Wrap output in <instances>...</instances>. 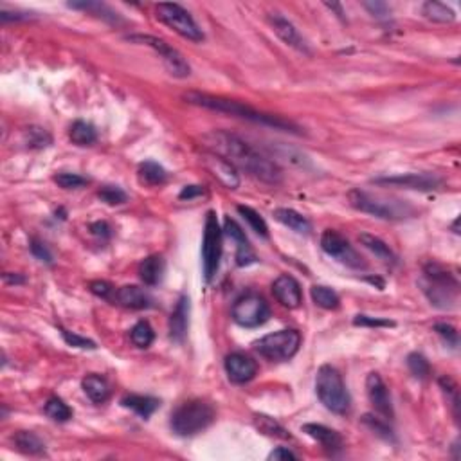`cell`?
Returning a JSON list of instances; mask_svg holds the SVG:
<instances>
[{
  "instance_id": "6da1fadb",
  "label": "cell",
  "mask_w": 461,
  "mask_h": 461,
  "mask_svg": "<svg viewBox=\"0 0 461 461\" xmlns=\"http://www.w3.org/2000/svg\"><path fill=\"white\" fill-rule=\"evenodd\" d=\"M202 143L207 152L224 157L234 168H242L254 179L267 184H279L283 180V173L279 166L274 161L261 155L249 143L240 139L238 135L229 134L225 130H213L202 135Z\"/></svg>"
},
{
  "instance_id": "7a4b0ae2",
  "label": "cell",
  "mask_w": 461,
  "mask_h": 461,
  "mask_svg": "<svg viewBox=\"0 0 461 461\" xmlns=\"http://www.w3.org/2000/svg\"><path fill=\"white\" fill-rule=\"evenodd\" d=\"M184 99H186L189 105H195V107L207 108V110H216V112L229 114V116L234 117H242V119L258 123V125L274 126V128H279V130H287V132L297 130L296 125H292L290 121H285L281 117L269 116V114L258 112V110H254L252 107H247V105L240 103V101H234V99L202 94V92H188V94H184Z\"/></svg>"
},
{
  "instance_id": "3957f363",
  "label": "cell",
  "mask_w": 461,
  "mask_h": 461,
  "mask_svg": "<svg viewBox=\"0 0 461 461\" xmlns=\"http://www.w3.org/2000/svg\"><path fill=\"white\" fill-rule=\"evenodd\" d=\"M348 200L351 207L360 213L376 216L382 220H406L411 218L417 211L406 200H399L384 195H373V193L363 191V189H351L348 193Z\"/></svg>"
},
{
  "instance_id": "277c9868",
  "label": "cell",
  "mask_w": 461,
  "mask_h": 461,
  "mask_svg": "<svg viewBox=\"0 0 461 461\" xmlns=\"http://www.w3.org/2000/svg\"><path fill=\"white\" fill-rule=\"evenodd\" d=\"M215 409L206 400H189L175 409L171 415L170 426L175 435L195 436L213 424Z\"/></svg>"
},
{
  "instance_id": "5b68a950",
  "label": "cell",
  "mask_w": 461,
  "mask_h": 461,
  "mask_svg": "<svg viewBox=\"0 0 461 461\" xmlns=\"http://www.w3.org/2000/svg\"><path fill=\"white\" fill-rule=\"evenodd\" d=\"M315 393L328 411L336 415H346L351 406V399L346 390L340 373L333 366H321L315 376Z\"/></svg>"
},
{
  "instance_id": "8992f818",
  "label": "cell",
  "mask_w": 461,
  "mask_h": 461,
  "mask_svg": "<svg viewBox=\"0 0 461 461\" xmlns=\"http://www.w3.org/2000/svg\"><path fill=\"white\" fill-rule=\"evenodd\" d=\"M424 274L426 276L421 279V287L430 303L440 308H451L458 296V281L453 274L436 263L426 265Z\"/></svg>"
},
{
  "instance_id": "52a82bcc",
  "label": "cell",
  "mask_w": 461,
  "mask_h": 461,
  "mask_svg": "<svg viewBox=\"0 0 461 461\" xmlns=\"http://www.w3.org/2000/svg\"><path fill=\"white\" fill-rule=\"evenodd\" d=\"M301 336L296 330H279L261 337L254 342V349L270 363H283L297 354Z\"/></svg>"
},
{
  "instance_id": "ba28073f",
  "label": "cell",
  "mask_w": 461,
  "mask_h": 461,
  "mask_svg": "<svg viewBox=\"0 0 461 461\" xmlns=\"http://www.w3.org/2000/svg\"><path fill=\"white\" fill-rule=\"evenodd\" d=\"M220 258H222V229L215 211H209L206 216L204 240H202V263H204V278L213 281L218 272Z\"/></svg>"
},
{
  "instance_id": "9c48e42d",
  "label": "cell",
  "mask_w": 461,
  "mask_h": 461,
  "mask_svg": "<svg viewBox=\"0 0 461 461\" xmlns=\"http://www.w3.org/2000/svg\"><path fill=\"white\" fill-rule=\"evenodd\" d=\"M155 13L157 18H159L162 24H166V26L173 29V31L182 36V38H188V40L191 42L204 40L202 29L197 26V22L193 20L191 15H189L182 6L171 4V2H162V4H157Z\"/></svg>"
},
{
  "instance_id": "30bf717a",
  "label": "cell",
  "mask_w": 461,
  "mask_h": 461,
  "mask_svg": "<svg viewBox=\"0 0 461 461\" xmlns=\"http://www.w3.org/2000/svg\"><path fill=\"white\" fill-rule=\"evenodd\" d=\"M128 40L134 42V44H143L152 47V49L161 56L164 67L168 69V72H170L171 76L188 78L189 74H191V69H189L188 62L184 60L182 54H180L177 49H173L170 44H166L164 40H161V38L150 35H132L128 36Z\"/></svg>"
},
{
  "instance_id": "8fae6325",
  "label": "cell",
  "mask_w": 461,
  "mask_h": 461,
  "mask_svg": "<svg viewBox=\"0 0 461 461\" xmlns=\"http://www.w3.org/2000/svg\"><path fill=\"white\" fill-rule=\"evenodd\" d=\"M231 313H233L234 322L240 327L258 328L269 321L270 308L263 297L256 296V294H245L234 301Z\"/></svg>"
},
{
  "instance_id": "7c38bea8",
  "label": "cell",
  "mask_w": 461,
  "mask_h": 461,
  "mask_svg": "<svg viewBox=\"0 0 461 461\" xmlns=\"http://www.w3.org/2000/svg\"><path fill=\"white\" fill-rule=\"evenodd\" d=\"M321 249L327 252L330 258L337 260L339 263L346 265L349 269H366V261L357 251L354 249V245L346 240L345 236L333 229H327L324 233L321 234Z\"/></svg>"
},
{
  "instance_id": "4fadbf2b",
  "label": "cell",
  "mask_w": 461,
  "mask_h": 461,
  "mask_svg": "<svg viewBox=\"0 0 461 461\" xmlns=\"http://www.w3.org/2000/svg\"><path fill=\"white\" fill-rule=\"evenodd\" d=\"M373 184L376 186H391V188H406V189H418V191H433L438 189L444 180L430 173H406V175H393V177H379L373 179Z\"/></svg>"
},
{
  "instance_id": "5bb4252c",
  "label": "cell",
  "mask_w": 461,
  "mask_h": 461,
  "mask_svg": "<svg viewBox=\"0 0 461 461\" xmlns=\"http://www.w3.org/2000/svg\"><path fill=\"white\" fill-rule=\"evenodd\" d=\"M366 391H367V399L372 402V406L375 408V411L381 415L385 420H393L394 411H393V403H391L390 390L388 385L384 384L382 376L379 373H369L366 379Z\"/></svg>"
},
{
  "instance_id": "9a60e30c",
  "label": "cell",
  "mask_w": 461,
  "mask_h": 461,
  "mask_svg": "<svg viewBox=\"0 0 461 461\" xmlns=\"http://www.w3.org/2000/svg\"><path fill=\"white\" fill-rule=\"evenodd\" d=\"M225 372H227L229 381L233 384H245V382L254 379L258 366L249 355L234 351V354L225 357Z\"/></svg>"
},
{
  "instance_id": "2e32d148",
  "label": "cell",
  "mask_w": 461,
  "mask_h": 461,
  "mask_svg": "<svg viewBox=\"0 0 461 461\" xmlns=\"http://www.w3.org/2000/svg\"><path fill=\"white\" fill-rule=\"evenodd\" d=\"M272 294L274 297L281 303L285 308H299L301 301H303V294H301L299 283L296 279L288 276V274H281L279 278L274 279L272 283Z\"/></svg>"
},
{
  "instance_id": "e0dca14e",
  "label": "cell",
  "mask_w": 461,
  "mask_h": 461,
  "mask_svg": "<svg viewBox=\"0 0 461 461\" xmlns=\"http://www.w3.org/2000/svg\"><path fill=\"white\" fill-rule=\"evenodd\" d=\"M269 22L270 26H272L274 33L279 36V40L285 42L287 45H290V47H294V49L299 51V53L310 54V49L308 45H306L305 38L299 35V31L294 27V24L288 22L287 18L281 17L279 13H270Z\"/></svg>"
},
{
  "instance_id": "ac0fdd59",
  "label": "cell",
  "mask_w": 461,
  "mask_h": 461,
  "mask_svg": "<svg viewBox=\"0 0 461 461\" xmlns=\"http://www.w3.org/2000/svg\"><path fill=\"white\" fill-rule=\"evenodd\" d=\"M204 162H206L207 170L213 173V177H216L227 189H236L240 186V177H238L236 168L229 161H225L224 157L216 155L213 152H206Z\"/></svg>"
},
{
  "instance_id": "d6986e66",
  "label": "cell",
  "mask_w": 461,
  "mask_h": 461,
  "mask_svg": "<svg viewBox=\"0 0 461 461\" xmlns=\"http://www.w3.org/2000/svg\"><path fill=\"white\" fill-rule=\"evenodd\" d=\"M224 231L225 234L233 240L234 245H236V263L240 265V267H247V265L256 263V254L254 251H252L249 240H247L245 233H243L242 227H240L234 220L229 218V216L224 222Z\"/></svg>"
},
{
  "instance_id": "ffe728a7",
  "label": "cell",
  "mask_w": 461,
  "mask_h": 461,
  "mask_svg": "<svg viewBox=\"0 0 461 461\" xmlns=\"http://www.w3.org/2000/svg\"><path fill=\"white\" fill-rule=\"evenodd\" d=\"M303 433L313 438L318 444L322 445L324 451L328 453L336 454L342 449V436L337 433V430L330 429L327 426H321V424H305L303 426Z\"/></svg>"
},
{
  "instance_id": "44dd1931",
  "label": "cell",
  "mask_w": 461,
  "mask_h": 461,
  "mask_svg": "<svg viewBox=\"0 0 461 461\" xmlns=\"http://www.w3.org/2000/svg\"><path fill=\"white\" fill-rule=\"evenodd\" d=\"M189 297L188 296H180V299L177 301V306H175L173 313L170 318V337L177 342H182L186 333H188L189 327Z\"/></svg>"
},
{
  "instance_id": "7402d4cb",
  "label": "cell",
  "mask_w": 461,
  "mask_h": 461,
  "mask_svg": "<svg viewBox=\"0 0 461 461\" xmlns=\"http://www.w3.org/2000/svg\"><path fill=\"white\" fill-rule=\"evenodd\" d=\"M116 301L130 310H143L152 306V297L148 296V292L137 285H126V287L117 288Z\"/></svg>"
},
{
  "instance_id": "603a6c76",
  "label": "cell",
  "mask_w": 461,
  "mask_h": 461,
  "mask_svg": "<svg viewBox=\"0 0 461 461\" xmlns=\"http://www.w3.org/2000/svg\"><path fill=\"white\" fill-rule=\"evenodd\" d=\"M164 270H166V263L162 260V256H148L146 260L141 261L139 265V278L143 279L146 285L150 287H155L159 283L162 281L164 278Z\"/></svg>"
},
{
  "instance_id": "cb8c5ba5",
  "label": "cell",
  "mask_w": 461,
  "mask_h": 461,
  "mask_svg": "<svg viewBox=\"0 0 461 461\" xmlns=\"http://www.w3.org/2000/svg\"><path fill=\"white\" fill-rule=\"evenodd\" d=\"M272 216L278 220L279 224H283L285 227L292 229L299 234H308L312 231V225H310L308 220L305 216L297 213L294 209H288V207H279V209H274Z\"/></svg>"
},
{
  "instance_id": "d4e9b609",
  "label": "cell",
  "mask_w": 461,
  "mask_h": 461,
  "mask_svg": "<svg viewBox=\"0 0 461 461\" xmlns=\"http://www.w3.org/2000/svg\"><path fill=\"white\" fill-rule=\"evenodd\" d=\"M121 403L125 408L137 412L144 420H148L153 412L159 409V406H161V402L157 399H153V397H143V394H128V397H125V399L121 400Z\"/></svg>"
},
{
  "instance_id": "484cf974",
  "label": "cell",
  "mask_w": 461,
  "mask_h": 461,
  "mask_svg": "<svg viewBox=\"0 0 461 461\" xmlns=\"http://www.w3.org/2000/svg\"><path fill=\"white\" fill-rule=\"evenodd\" d=\"M358 240H360V243L366 247L367 251L373 252V254H375L376 258L382 261V263H385V265L397 263V256H394V252L391 251L390 245H388L385 242H382L379 236H373V234L363 233L360 236H358Z\"/></svg>"
},
{
  "instance_id": "4316f807",
  "label": "cell",
  "mask_w": 461,
  "mask_h": 461,
  "mask_svg": "<svg viewBox=\"0 0 461 461\" xmlns=\"http://www.w3.org/2000/svg\"><path fill=\"white\" fill-rule=\"evenodd\" d=\"M81 385H83L87 397L94 403L107 402L108 397H110V388H108L107 381L98 375H87Z\"/></svg>"
},
{
  "instance_id": "83f0119b",
  "label": "cell",
  "mask_w": 461,
  "mask_h": 461,
  "mask_svg": "<svg viewBox=\"0 0 461 461\" xmlns=\"http://www.w3.org/2000/svg\"><path fill=\"white\" fill-rule=\"evenodd\" d=\"M13 444L20 453L29 454V456H38L45 453V444L31 430H18L13 436Z\"/></svg>"
},
{
  "instance_id": "f1b7e54d",
  "label": "cell",
  "mask_w": 461,
  "mask_h": 461,
  "mask_svg": "<svg viewBox=\"0 0 461 461\" xmlns=\"http://www.w3.org/2000/svg\"><path fill=\"white\" fill-rule=\"evenodd\" d=\"M254 427L260 433L267 436H272V438H279V440H290V433H288L285 427L276 421L274 418L267 417V415H254Z\"/></svg>"
},
{
  "instance_id": "f546056e",
  "label": "cell",
  "mask_w": 461,
  "mask_h": 461,
  "mask_svg": "<svg viewBox=\"0 0 461 461\" xmlns=\"http://www.w3.org/2000/svg\"><path fill=\"white\" fill-rule=\"evenodd\" d=\"M421 11H424L426 18H429L433 22L451 24L456 20V13H454L453 9L449 8L447 4L435 2V0H429V2H426V4L421 6Z\"/></svg>"
},
{
  "instance_id": "4dcf8cb0",
  "label": "cell",
  "mask_w": 461,
  "mask_h": 461,
  "mask_svg": "<svg viewBox=\"0 0 461 461\" xmlns=\"http://www.w3.org/2000/svg\"><path fill=\"white\" fill-rule=\"evenodd\" d=\"M71 141L78 146H90L98 141V132H96L94 125H90L87 121H76L71 126Z\"/></svg>"
},
{
  "instance_id": "1f68e13d",
  "label": "cell",
  "mask_w": 461,
  "mask_h": 461,
  "mask_svg": "<svg viewBox=\"0 0 461 461\" xmlns=\"http://www.w3.org/2000/svg\"><path fill=\"white\" fill-rule=\"evenodd\" d=\"M69 8L87 11V13L96 15V17L103 18V20H107V22H110V24L121 22L119 15H117L116 11H112V9L108 8V6L101 4V2H71V4H69Z\"/></svg>"
},
{
  "instance_id": "d6a6232c",
  "label": "cell",
  "mask_w": 461,
  "mask_h": 461,
  "mask_svg": "<svg viewBox=\"0 0 461 461\" xmlns=\"http://www.w3.org/2000/svg\"><path fill=\"white\" fill-rule=\"evenodd\" d=\"M137 173H139L141 182L148 184V186H159V184H164L166 179H168V173H166L164 168L153 161L143 162Z\"/></svg>"
},
{
  "instance_id": "836d02e7",
  "label": "cell",
  "mask_w": 461,
  "mask_h": 461,
  "mask_svg": "<svg viewBox=\"0 0 461 461\" xmlns=\"http://www.w3.org/2000/svg\"><path fill=\"white\" fill-rule=\"evenodd\" d=\"M310 294H312L313 303H315L318 306H321V308H324V310L339 308L340 299L336 292L331 290V288L322 287V285H313L312 290H310Z\"/></svg>"
},
{
  "instance_id": "e575fe53",
  "label": "cell",
  "mask_w": 461,
  "mask_h": 461,
  "mask_svg": "<svg viewBox=\"0 0 461 461\" xmlns=\"http://www.w3.org/2000/svg\"><path fill=\"white\" fill-rule=\"evenodd\" d=\"M45 415L51 418V420L54 421H60V424H63V421H69L72 418V409L69 408L67 403L63 402L62 399H58V397H53V399L47 400V403H45Z\"/></svg>"
},
{
  "instance_id": "d590c367",
  "label": "cell",
  "mask_w": 461,
  "mask_h": 461,
  "mask_svg": "<svg viewBox=\"0 0 461 461\" xmlns=\"http://www.w3.org/2000/svg\"><path fill=\"white\" fill-rule=\"evenodd\" d=\"M236 209L247 224L251 225V229L256 234H260L261 238H269V227H267L265 220L260 216V213H256V211L249 206H238Z\"/></svg>"
},
{
  "instance_id": "8d00e7d4",
  "label": "cell",
  "mask_w": 461,
  "mask_h": 461,
  "mask_svg": "<svg viewBox=\"0 0 461 461\" xmlns=\"http://www.w3.org/2000/svg\"><path fill=\"white\" fill-rule=\"evenodd\" d=\"M130 339L137 348H148L153 342V339H155V333H153V328L150 327V322L139 321L132 328Z\"/></svg>"
},
{
  "instance_id": "74e56055",
  "label": "cell",
  "mask_w": 461,
  "mask_h": 461,
  "mask_svg": "<svg viewBox=\"0 0 461 461\" xmlns=\"http://www.w3.org/2000/svg\"><path fill=\"white\" fill-rule=\"evenodd\" d=\"M363 421H364V426H367L372 430H375L376 436H381V438L388 440V442H390V440L393 442L394 440L393 430H391L390 424L385 421V418L373 417V415H364Z\"/></svg>"
},
{
  "instance_id": "f35d334b",
  "label": "cell",
  "mask_w": 461,
  "mask_h": 461,
  "mask_svg": "<svg viewBox=\"0 0 461 461\" xmlns=\"http://www.w3.org/2000/svg\"><path fill=\"white\" fill-rule=\"evenodd\" d=\"M408 367H409V372L417 376V379H420V381H426V379H429L430 364H429V360L424 357V355H420V354L409 355Z\"/></svg>"
},
{
  "instance_id": "ab89813d",
  "label": "cell",
  "mask_w": 461,
  "mask_h": 461,
  "mask_svg": "<svg viewBox=\"0 0 461 461\" xmlns=\"http://www.w3.org/2000/svg\"><path fill=\"white\" fill-rule=\"evenodd\" d=\"M26 135H27V146H31V148H45V146H49L51 144V135L47 134L44 128L31 126V128H27Z\"/></svg>"
},
{
  "instance_id": "60d3db41",
  "label": "cell",
  "mask_w": 461,
  "mask_h": 461,
  "mask_svg": "<svg viewBox=\"0 0 461 461\" xmlns=\"http://www.w3.org/2000/svg\"><path fill=\"white\" fill-rule=\"evenodd\" d=\"M99 198L110 206H117V204H125L128 200L126 197V193L123 191L121 188H117V186H103V188L99 189Z\"/></svg>"
},
{
  "instance_id": "b9f144b4",
  "label": "cell",
  "mask_w": 461,
  "mask_h": 461,
  "mask_svg": "<svg viewBox=\"0 0 461 461\" xmlns=\"http://www.w3.org/2000/svg\"><path fill=\"white\" fill-rule=\"evenodd\" d=\"M54 182L58 184L60 188L63 189H78L83 188L89 180L85 177H81V175L76 173H58L54 177Z\"/></svg>"
},
{
  "instance_id": "7bdbcfd3",
  "label": "cell",
  "mask_w": 461,
  "mask_h": 461,
  "mask_svg": "<svg viewBox=\"0 0 461 461\" xmlns=\"http://www.w3.org/2000/svg\"><path fill=\"white\" fill-rule=\"evenodd\" d=\"M62 337L69 346H74V348H81V349H96V348H98L94 340L85 339V337L78 336V333H72V331H69V330H62Z\"/></svg>"
},
{
  "instance_id": "ee69618b",
  "label": "cell",
  "mask_w": 461,
  "mask_h": 461,
  "mask_svg": "<svg viewBox=\"0 0 461 461\" xmlns=\"http://www.w3.org/2000/svg\"><path fill=\"white\" fill-rule=\"evenodd\" d=\"M435 331L445 340V342H447V346H451V348H458L460 336H458L456 328L447 324V322H440V324H436L435 327Z\"/></svg>"
},
{
  "instance_id": "f6af8a7d",
  "label": "cell",
  "mask_w": 461,
  "mask_h": 461,
  "mask_svg": "<svg viewBox=\"0 0 461 461\" xmlns=\"http://www.w3.org/2000/svg\"><path fill=\"white\" fill-rule=\"evenodd\" d=\"M354 324L357 327H373V328H388V327H394L393 321H388V319H381V318H369V315H357L354 319Z\"/></svg>"
},
{
  "instance_id": "bcb514c9",
  "label": "cell",
  "mask_w": 461,
  "mask_h": 461,
  "mask_svg": "<svg viewBox=\"0 0 461 461\" xmlns=\"http://www.w3.org/2000/svg\"><path fill=\"white\" fill-rule=\"evenodd\" d=\"M90 292L96 294L98 297H103V299H108V297L112 296V285L107 281H92L90 283Z\"/></svg>"
},
{
  "instance_id": "7dc6e473",
  "label": "cell",
  "mask_w": 461,
  "mask_h": 461,
  "mask_svg": "<svg viewBox=\"0 0 461 461\" xmlns=\"http://www.w3.org/2000/svg\"><path fill=\"white\" fill-rule=\"evenodd\" d=\"M31 252L38 258V260L45 261V263H51V261H53V254L49 252V249H47L42 242H38V240H33L31 242Z\"/></svg>"
},
{
  "instance_id": "c3c4849f",
  "label": "cell",
  "mask_w": 461,
  "mask_h": 461,
  "mask_svg": "<svg viewBox=\"0 0 461 461\" xmlns=\"http://www.w3.org/2000/svg\"><path fill=\"white\" fill-rule=\"evenodd\" d=\"M363 6L373 15V17H376V18L388 17L391 11L390 6L384 4V2H363Z\"/></svg>"
},
{
  "instance_id": "681fc988",
  "label": "cell",
  "mask_w": 461,
  "mask_h": 461,
  "mask_svg": "<svg viewBox=\"0 0 461 461\" xmlns=\"http://www.w3.org/2000/svg\"><path fill=\"white\" fill-rule=\"evenodd\" d=\"M202 195H206V189L202 188V186H186V188L180 191L179 198L180 200H191V198L202 197Z\"/></svg>"
},
{
  "instance_id": "f907efd6",
  "label": "cell",
  "mask_w": 461,
  "mask_h": 461,
  "mask_svg": "<svg viewBox=\"0 0 461 461\" xmlns=\"http://www.w3.org/2000/svg\"><path fill=\"white\" fill-rule=\"evenodd\" d=\"M297 454L292 453L290 449H285V447H279L276 449L274 453H270L269 460H297Z\"/></svg>"
},
{
  "instance_id": "816d5d0a",
  "label": "cell",
  "mask_w": 461,
  "mask_h": 461,
  "mask_svg": "<svg viewBox=\"0 0 461 461\" xmlns=\"http://www.w3.org/2000/svg\"><path fill=\"white\" fill-rule=\"evenodd\" d=\"M90 231L96 234V236L101 238H110V227H108L107 222H96V224L90 225Z\"/></svg>"
},
{
  "instance_id": "f5cc1de1",
  "label": "cell",
  "mask_w": 461,
  "mask_h": 461,
  "mask_svg": "<svg viewBox=\"0 0 461 461\" xmlns=\"http://www.w3.org/2000/svg\"><path fill=\"white\" fill-rule=\"evenodd\" d=\"M27 18H31V15H27V13H8V11H2V13H0V20H2V22H11V20H15V22H17V20H27Z\"/></svg>"
},
{
  "instance_id": "db71d44e",
  "label": "cell",
  "mask_w": 461,
  "mask_h": 461,
  "mask_svg": "<svg viewBox=\"0 0 461 461\" xmlns=\"http://www.w3.org/2000/svg\"><path fill=\"white\" fill-rule=\"evenodd\" d=\"M4 281L9 283V285H20V283L26 281V278L24 276H20V274H11V272H6L4 274Z\"/></svg>"
},
{
  "instance_id": "11a10c76",
  "label": "cell",
  "mask_w": 461,
  "mask_h": 461,
  "mask_svg": "<svg viewBox=\"0 0 461 461\" xmlns=\"http://www.w3.org/2000/svg\"><path fill=\"white\" fill-rule=\"evenodd\" d=\"M324 6H327L328 9H333V11H336L337 13V17H340L342 18V15H345V11H342V8H340V4H336V2H324Z\"/></svg>"
}]
</instances>
